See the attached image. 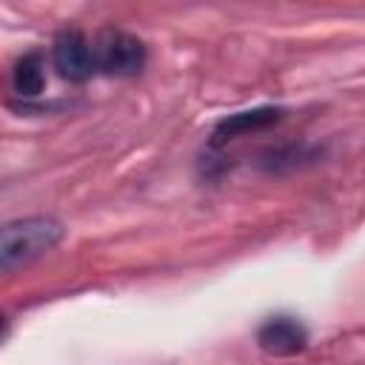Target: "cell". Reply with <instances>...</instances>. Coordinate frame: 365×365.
Here are the masks:
<instances>
[{"label":"cell","instance_id":"cell-1","mask_svg":"<svg viewBox=\"0 0 365 365\" xmlns=\"http://www.w3.org/2000/svg\"><path fill=\"white\" fill-rule=\"evenodd\" d=\"M66 228L54 217H20L3 225L0 234V268L11 274L14 268H23L51 248L60 245Z\"/></svg>","mask_w":365,"mask_h":365},{"label":"cell","instance_id":"cell-2","mask_svg":"<svg viewBox=\"0 0 365 365\" xmlns=\"http://www.w3.org/2000/svg\"><path fill=\"white\" fill-rule=\"evenodd\" d=\"M91 48H94L97 74H106V77H134L145 66L143 40L120 29L97 31L91 37Z\"/></svg>","mask_w":365,"mask_h":365},{"label":"cell","instance_id":"cell-3","mask_svg":"<svg viewBox=\"0 0 365 365\" xmlns=\"http://www.w3.org/2000/svg\"><path fill=\"white\" fill-rule=\"evenodd\" d=\"M51 63H54L57 74L71 83H83V80L94 77L97 66H94L91 37L83 34L80 29H63L51 43Z\"/></svg>","mask_w":365,"mask_h":365},{"label":"cell","instance_id":"cell-4","mask_svg":"<svg viewBox=\"0 0 365 365\" xmlns=\"http://www.w3.org/2000/svg\"><path fill=\"white\" fill-rule=\"evenodd\" d=\"M257 345L271 356H294L308 345V328L288 314L268 317L257 328Z\"/></svg>","mask_w":365,"mask_h":365},{"label":"cell","instance_id":"cell-5","mask_svg":"<svg viewBox=\"0 0 365 365\" xmlns=\"http://www.w3.org/2000/svg\"><path fill=\"white\" fill-rule=\"evenodd\" d=\"M282 120V111L279 108H271V106H262V108H251V111H237V114H228L217 123L214 128V140H231L237 134H248V131H259L265 125H274Z\"/></svg>","mask_w":365,"mask_h":365},{"label":"cell","instance_id":"cell-6","mask_svg":"<svg viewBox=\"0 0 365 365\" xmlns=\"http://www.w3.org/2000/svg\"><path fill=\"white\" fill-rule=\"evenodd\" d=\"M46 86V60L40 51H26L11 68V88L17 97L31 100Z\"/></svg>","mask_w":365,"mask_h":365}]
</instances>
